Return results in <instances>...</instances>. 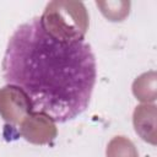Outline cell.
<instances>
[{
	"instance_id": "6da1fadb",
	"label": "cell",
	"mask_w": 157,
	"mask_h": 157,
	"mask_svg": "<svg viewBox=\"0 0 157 157\" xmlns=\"http://www.w3.org/2000/svg\"><path fill=\"white\" fill-rule=\"evenodd\" d=\"M2 76L22 93L28 113L63 124L88 108L97 78L96 56L82 36H58L43 16L33 17L9 38Z\"/></svg>"
}]
</instances>
